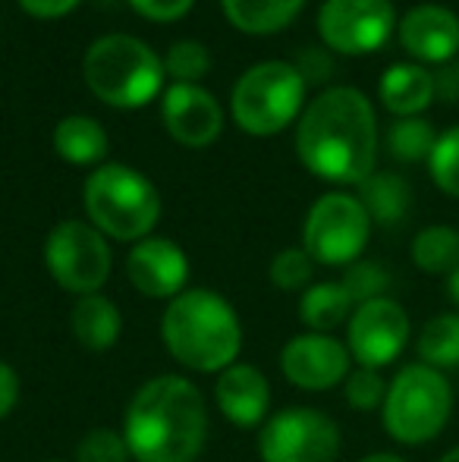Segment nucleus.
Listing matches in <instances>:
<instances>
[{
  "instance_id": "1",
  "label": "nucleus",
  "mask_w": 459,
  "mask_h": 462,
  "mask_svg": "<svg viewBox=\"0 0 459 462\" xmlns=\"http://www.w3.org/2000/svg\"><path fill=\"white\" fill-rule=\"evenodd\" d=\"M133 462H196L208 444V406L183 374H158L133 393L123 415Z\"/></svg>"
},
{
  "instance_id": "2",
  "label": "nucleus",
  "mask_w": 459,
  "mask_h": 462,
  "mask_svg": "<svg viewBox=\"0 0 459 462\" xmlns=\"http://www.w3.org/2000/svg\"><path fill=\"white\" fill-rule=\"evenodd\" d=\"M296 152L321 180L355 186L368 180L378 158V123L368 97L346 86L318 95L299 120Z\"/></svg>"
},
{
  "instance_id": "3",
  "label": "nucleus",
  "mask_w": 459,
  "mask_h": 462,
  "mask_svg": "<svg viewBox=\"0 0 459 462\" xmlns=\"http://www.w3.org/2000/svg\"><path fill=\"white\" fill-rule=\"evenodd\" d=\"M164 349L183 368L221 374L243 353V321L236 309L215 290H183L161 315Z\"/></svg>"
},
{
  "instance_id": "4",
  "label": "nucleus",
  "mask_w": 459,
  "mask_h": 462,
  "mask_svg": "<svg viewBox=\"0 0 459 462\" xmlns=\"http://www.w3.org/2000/svg\"><path fill=\"white\" fill-rule=\"evenodd\" d=\"M454 415V390L444 371L412 362L403 365L387 383V400L381 406L384 431L397 444L422 447L447 428Z\"/></svg>"
},
{
  "instance_id": "5",
  "label": "nucleus",
  "mask_w": 459,
  "mask_h": 462,
  "mask_svg": "<svg viewBox=\"0 0 459 462\" xmlns=\"http://www.w3.org/2000/svg\"><path fill=\"white\" fill-rule=\"evenodd\" d=\"M86 211L92 226L120 243L151 236L161 217L158 189L123 164H105L86 180Z\"/></svg>"
},
{
  "instance_id": "6",
  "label": "nucleus",
  "mask_w": 459,
  "mask_h": 462,
  "mask_svg": "<svg viewBox=\"0 0 459 462\" xmlns=\"http://www.w3.org/2000/svg\"><path fill=\"white\" fill-rule=\"evenodd\" d=\"M86 82L114 107H142L164 86V63L133 35H105L86 54Z\"/></svg>"
},
{
  "instance_id": "7",
  "label": "nucleus",
  "mask_w": 459,
  "mask_h": 462,
  "mask_svg": "<svg viewBox=\"0 0 459 462\" xmlns=\"http://www.w3.org/2000/svg\"><path fill=\"white\" fill-rule=\"evenodd\" d=\"M306 79L293 63L268 60L252 67L233 88V116L252 135L280 133L302 107Z\"/></svg>"
},
{
  "instance_id": "8",
  "label": "nucleus",
  "mask_w": 459,
  "mask_h": 462,
  "mask_svg": "<svg viewBox=\"0 0 459 462\" xmlns=\"http://www.w3.org/2000/svg\"><path fill=\"white\" fill-rule=\"evenodd\" d=\"M372 236V217L362 208L359 195L327 192L312 205L302 226V249L315 264L349 268L359 262Z\"/></svg>"
},
{
  "instance_id": "9",
  "label": "nucleus",
  "mask_w": 459,
  "mask_h": 462,
  "mask_svg": "<svg viewBox=\"0 0 459 462\" xmlns=\"http://www.w3.org/2000/svg\"><path fill=\"white\" fill-rule=\"evenodd\" d=\"M44 264L54 283L76 296H92L111 277V245L86 220H60L44 239Z\"/></svg>"
},
{
  "instance_id": "10",
  "label": "nucleus",
  "mask_w": 459,
  "mask_h": 462,
  "mask_svg": "<svg viewBox=\"0 0 459 462\" xmlns=\"http://www.w3.org/2000/svg\"><path fill=\"white\" fill-rule=\"evenodd\" d=\"M340 425L312 406H287L258 431L262 462H337Z\"/></svg>"
},
{
  "instance_id": "11",
  "label": "nucleus",
  "mask_w": 459,
  "mask_h": 462,
  "mask_svg": "<svg viewBox=\"0 0 459 462\" xmlns=\"http://www.w3.org/2000/svg\"><path fill=\"white\" fill-rule=\"evenodd\" d=\"M409 334L412 324L403 305L390 296H381L355 305L346 324V349L355 365L381 371L403 356Z\"/></svg>"
},
{
  "instance_id": "12",
  "label": "nucleus",
  "mask_w": 459,
  "mask_h": 462,
  "mask_svg": "<svg viewBox=\"0 0 459 462\" xmlns=\"http://www.w3.org/2000/svg\"><path fill=\"white\" fill-rule=\"evenodd\" d=\"M390 0H327L318 13L325 44L344 54H372L393 32Z\"/></svg>"
},
{
  "instance_id": "13",
  "label": "nucleus",
  "mask_w": 459,
  "mask_h": 462,
  "mask_svg": "<svg viewBox=\"0 0 459 462\" xmlns=\"http://www.w3.org/2000/svg\"><path fill=\"white\" fill-rule=\"evenodd\" d=\"M280 371L293 387L299 390H334L353 371V356L346 343L334 334H296L280 349Z\"/></svg>"
},
{
  "instance_id": "14",
  "label": "nucleus",
  "mask_w": 459,
  "mask_h": 462,
  "mask_svg": "<svg viewBox=\"0 0 459 462\" xmlns=\"http://www.w3.org/2000/svg\"><path fill=\"white\" fill-rule=\"evenodd\" d=\"M126 277L148 299H177L189 283V258L173 239L145 236L129 249Z\"/></svg>"
},
{
  "instance_id": "15",
  "label": "nucleus",
  "mask_w": 459,
  "mask_h": 462,
  "mask_svg": "<svg viewBox=\"0 0 459 462\" xmlns=\"http://www.w3.org/2000/svg\"><path fill=\"white\" fill-rule=\"evenodd\" d=\"M215 402L236 428H262L271 419V381L249 362H233L215 381Z\"/></svg>"
},
{
  "instance_id": "16",
  "label": "nucleus",
  "mask_w": 459,
  "mask_h": 462,
  "mask_svg": "<svg viewBox=\"0 0 459 462\" xmlns=\"http://www.w3.org/2000/svg\"><path fill=\"white\" fill-rule=\"evenodd\" d=\"M164 123L167 133L189 148H205L221 135L224 116L217 101L205 88L192 82H177L164 95Z\"/></svg>"
},
{
  "instance_id": "17",
  "label": "nucleus",
  "mask_w": 459,
  "mask_h": 462,
  "mask_svg": "<svg viewBox=\"0 0 459 462\" xmlns=\"http://www.w3.org/2000/svg\"><path fill=\"white\" fill-rule=\"evenodd\" d=\"M399 42L416 60L444 63L459 51V16L447 6H412L399 23Z\"/></svg>"
},
{
  "instance_id": "18",
  "label": "nucleus",
  "mask_w": 459,
  "mask_h": 462,
  "mask_svg": "<svg viewBox=\"0 0 459 462\" xmlns=\"http://www.w3.org/2000/svg\"><path fill=\"white\" fill-rule=\"evenodd\" d=\"M69 330H73L76 343L88 353H105V349L116 346L123 330L120 309L101 292L92 296H79L69 311Z\"/></svg>"
},
{
  "instance_id": "19",
  "label": "nucleus",
  "mask_w": 459,
  "mask_h": 462,
  "mask_svg": "<svg viewBox=\"0 0 459 462\" xmlns=\"http://www.w3.org/2000/svg\"><path fill=\"white\" fill-rule=\"evenodd\" d=\"M381 101L390 114L416 116L435 101V76L418 63H393L381 76Z\"/></svg>"
},
{
  "instance_id": "20",
  "label": "nucleus",
  "mask_w": 459,
  "mask_h": 462,
  "mask_svg": "<svg viewBox=\"0 0 459 462\" xmlns=\"http://www.w3.org/2000/svg\"><path fill=\"white\" fill-rule=\"evenodd\" d=\"M355 311V302L349 299L340 280L312 283L299 299V318L312 334H331L340 324H349Z\"/></svg>"
},
{
  "instance_id": "21",
  "label": "nucleus",
  "mask_w": 459,
  "mask_h": 462,
  "mask_svg": "<svg viewBox=\"0 0 459 462\" xmlns=\"http://www.w3.org/2000/svg\"><path fill=\"white\" fill-rule=\"evenodd\" d=\"M359 201L372 217V224L393 226L409 214L412 189L397 173H372L359 183Z\"/></svg>"
},
{
  "instance_id": "22",
  "label": "nucleus",
  "mask_w": 459,
  "mask_h": 462,
  "mask_svg": "<svg viewBox=\"0 0 459 462\" xmlns=\"http://www.w3.org/2000/svg\"><path fill=\"white\" fill-rule=\"evenodd\" d=\"M54 145L69 164H95L107 154V133L92 116H67L57 123Z\"/></svg>"
},
{
  "instance_id": "23",
  "label": "nucleus",
  "mask_w": 459,
  "mask_h": 462,
  "mask_svg": "<svg viewBox=\"0 0 459 462\" xmlns=\"http://www.w3.org/2000/svg\"><path fill=\"white\" fill-rule=\"evenodd\" d=\"M306 0H224L230 23L252 35H264V32H277L302 10Z\"/></svg>"
},
{
  "instance_id": "24",
  "label": "nucleus",
  "mask_w": 459,
  "mask_h": 462,
  "mask_svg": "<svg viewBox=\"0 0 459 462\" xmlns=\"http://www.w3.org/2000/svg\"><path fill=\"white\" fill-rule=\"evenodd\" d=\"M416 349H418V362H425V365L437 371L459 368V311L431 318L418 330Z\"/></svg>"
},
{
  "instance_id": "25",
  "label": "nucleus",
  "mask_w": 459,
  "mask_h": 462,
  "mask_svg": "<svg viewBox=\"0 0 459 462\" xmlns=\"http://www.w3.org/2000/svg\"><path fill=\"white\" fill-rule=\"evenodd\" d=\"M412 262L425 274H450L459 268V230L454 226H425L412 239Z\"/></svg>"
},
{
  "instance_id": "26",
  "label": "nucleus",
  "mask_w": 459,
  "mask_h": 462,
  "mask_svg": "<svg viewBox=\"0 0 459 462\" xmlns=\"http://www.w3.org/2000/svg\"><path fill=\"white\" fill-rule=\"evenodd\" d=\"M437 135L431 129V123L418 120V116H403L390 126L387 133V148L397 161H422L431 158V148H435Z\"/></svg>"
},
{
  "instance_id": "27",
  "label": "nucleus",
  "mask_w": 459,
  "mask_h": 462,
  "mask_svg": "<svg viewBox=\"0 0 459 462\" xmlns=\"http://www.w3.org/2000/svg\"><path fill=\"white\" fill-rule=\"evenodd\" d=\"M271 283L287 292H306L315 277V262L306 249H283L271 262Z\"/></svg>"
},
{
  "instance_id": "28",
  "label": "nucleus",
  "mask_w": 459,
  "mask_h": 462,
  "mask_svg": "<svg viewBox=\"0 0 459 462\" xmlns=\"http://www.w3.org/2000/svg\"><path fill=\"white\" fill-rule=\"evenodd\" d=\"M428 171L441 192L459 199V126L437 135L435 148H431V158H428Z\"/></svg>"
},
{
  "instance_id": "29",
  "label": "nucleus",
  "mask_w": 459,
  "mask_h": 462,
  "mask_svg": "<svg viewBox=\"0 0 459 462\" xmlns=\"http://www.w3.org/2000/svg\"><path fill=\"white\" fill-rule=\"evenodd\" d=\"M76 462H133L129 444L116 428H92L76 444Z\"/></svg>"
},
{
  "instance_id": "30",
  "label": "nucleus",
  "mask_w": 459,
  "mask_h": 462,
  "mask_svg": "<svg viewBox=\"0 0 459 462\" xmlns=\"http://www.w3.org/2000/svg\"><path fill=\"white\" fill-rule=\"evenodd\" d=\"M344 396L355 412H374L387 400V381L378 368H353L344 381Z\"/></svg>"
},
{
  "instance_id": "31",
  "label": "nucleus",
  "mask_w": 459,
  "mask_h": 462,
  "mask_svg": "<svg viewBox=\"0 0 459 462\" xmlns=\"http://www.w3.org/2000/svg\"><path fill=\"white\" fill-rule=\"evenodd\" d=\"M344 290L349 292L355 305L372 302V299L387 296V286H390V274L384 271V264L378 262H353L344 274Z\"/></svg>"
},
{
  "instance_id": "32",
  "label": "nucleus",
  "mask_w": 459,
  "mask_h": 462,
  "mask_svg": "<svg viewBox=\"0 0 459 462\" xmlns=\"http://www.w3.org/2000/svg\"><path fill=\"white\" fill-rule=\"evenodd\" d=\"M164 69L170 76H177L179 82H196L211 69V54L198 42H177L170 48V54H167Z\"/></svg>"
},
{
  "instance_id": "33",
  "label": "nucleus",
  "mask_w": 459,
  "mask_h": 462,
  "mask_svg": "<svg viewBox=\"0 0 459 462\" xmlns=\"http://www.w3.org/2000/svg\"><path fill=\"white\" fill-rule=\"evenodd\" d=\"M142 16L154 19V23H170V19H179L186 10L192 6V0H129Z\"/></svg>"
},
{
  "instance_id": "34",
  "label": "nucleus",
  "mask_w": 459,
  "mask_h": 462,
  "mask_svg": "<svg viewBox=\"0 0 459 462\" xmlns=\"http://www.w3.org/2000/svg\"><path fill=\"white\" fill-rule=\"evenodd\" d=\"M19 393H23V383H19V374L10 362L0 359V421L16 409Z\"/></svg>"
},
{
  "instance_id": "35",
  "label": "nucleus",
  "mask_w": 459,
  "mask_h": 462,
  "mask_svg": "<svg viewBox=\"0 0 459 462\" xmlns=\"http://www.w3.org/2000/svg\"><path fill=\"white\" fill-rule=\"evenodd\" d=\"M76 4H79V0H19V6L38 19H57L73 10Z\"/></svg>"
},
{
  "instance_id": "36",
  "label": "nucleus",
  "mask_w": 459,
  "mask_h": 462,
  "mask_svg": "<svg viewBox=\"0 0 459 462\" xmlns=\"http://www.w3.org/2000/svg\"><path fill=\"white\" fill-rule=\"evenodd\" d=\"M299 76L302 79H321V76L331 73V60H327L325 54H315V51H306V54L299 57Z\"/></svg>"
},
{
  "instance_id": "37",
  "label": "nucleus",
  "mask_w": 459,
  "mask_h": 462,
  "mask_svg": "<svg viewBox=\"0 0 459 462\" xmlns=\"http://www.w3.org/2000/svg\"><path fill=\"white\" fill-rule=\"evenodd\" d=\"M447 296H450V302L459 309V268L447 274Z\"/></svg>"
},
{
  "instance_id": "38",
  "label": "nucleus",
  "mask_w": 459,
  "mask_h": 462,
  "mask_svg": "<svg viewBox=\"0 0 459 462\" xmlns=\"http://www.w3.org/2000/svg\"><path fill=\"white\" fill-rule=\"evenodd\" d=\"M362 462H409V459L397 457V453H368Z\"/></svg>"
},
{
  "instance_id": "39",
  "label": "nucleus",
  "mask_w": 459,
  "mask_h": 462,
  "mask_svg": "<svg viewBox=\"0 0 459 462\" xmlns=\"http://www.w3.org/2000/svg\"><path fill=\"white\" fill-rule=\"evenodd\" d=\"M441 462H459V447H454V450L444 453V459H441Z\"/></svg>"
},
{
  "instance_id": "40",
  "label": "nucleus",
  "mask_w": 459,
  "mask_h": 462,
  "mask_svg": "<svg viewBox=\"0 0 459 462\" xmlns=\"http://www.w3.org/2000/svg\"><path fill=\"white\" fill-rule=\"evenodd\" d=\"M50 462H57V459H50Z\"/></svg>"
}]
</instances>
